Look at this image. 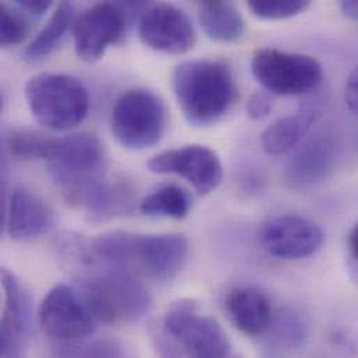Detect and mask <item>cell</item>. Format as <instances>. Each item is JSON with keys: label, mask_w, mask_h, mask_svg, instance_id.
Segmentation results:
<instances>
[{"label": "cell", "mask_w": 358, "mask_h": 358, "mask_svg": "<svg viewBox=\"0 0 358 358\" xmlns=\"http://www.w3.org/2000/svg\"><path fill=\"white\" fill-rule=\"evenodd\" d=\"M92 259L126 269L155 282H171L185 268L189 254L182 234L115 231L88 240Z\"/></svg>", "instance_id": "1"}, {"label": "cell", "mask_w": 358, "mask_h": 358, "mask_svg": "<svg viewBox=\"0 0 358 358\" xmlns=\"http://www.w3.org/2000/svg\"><path fill=\"white\" fill-rule=\"evenodd\" d=\"M74 268L78 271L80 294L96 321L129 324L150 313L151 294L134 273L91 258Z\"/></svg>", "instance_id": "2"}, {"label": "cell", "mask_w": 358, "mask_h": 358, "mask_svg": "<svg viewBox=\"0 0 358 358\" xmlns=\"http://www.w3.org/2000/svg\"><path fill=\"white\" fill-rule=\"evenodd\" d=\"M172 85L185 120L195 127L219 122L237 99L230 66L222 60L195 59L180 63Z\"/></svg>", "instance_id": "3"}, {"label": "cell", "mask_w": 358, "mask_h": 358, "mask_svg": "<svg viewBox=\"0 0 358 358\" xmlns=\"http://www.w3.org/2000/svg\"><path fill=\"white\" fill-rule=\"evenodd\" d=\"M24 92L32 116L46 129L70 130L88 115V90L76 77L42 73L27 83Z\"/></svg>", "instance_id": "4"}, {"label": "cell", "mask_w": 358, "mask_h": 358, "mask_svg": "<svg viewBox=\"0 0 358 358\" xmlns=\"http://www.w3.org/2000/svg\"><path fill=\"white\" fill-rule=\"evenodd\" d=\"M166 108L159 96L148 90H130L122 94L112 110V131L120 145L129 150H147L157 145L166 130Z\"/></svg>", "instance_id": "5"}, {"label": "cell", "mask_w": 358, "mask_h": 358, "mask_svg": "<svg viewBox=\"0 0 358 358\" xmlns=\"http://www.w3.org/2000/svg\"><path fill=\"white\" fill-rule=\"evenodd\" d=\"M254 78L272 95H304L324 80L321 63L308 55L273 48L255 50L251 59Z\"/></svg>", "instance_id": "6"}, {"label": "cell", "mask_w": 358, "mask_h": 358, "mask_svg": "<svg viewBox=\"0 0 358 358\" xmlns=\"http://www.w3.org/2000/svg\"><path fill=\"white\" fill-rule=\"evenodd\" d=\"M166 335L187 358H234L222 325L191 304L172 308L164 321Z\"/></svg>", "instance_id": "7"}, {"label": "cell", "mask_w": 358, "mask_h": 358, "mask_svg": "<svg viewBox=\"0 0 358 358\" xmlns=\"http://www.w3.org/2000/svg\"><path fill=\"white\" fill-rule=\"evenodd\" d=\"M45 162L52 179L66 189L103 175L105 150L99 138L90 133L50 137Z\"/></svg>", "instance_id": "8"}, {"label": "cell", "mask_w": 358, "mask_h": 358, "mask_svg": "<svg viewBox=\"0 0 358 358\" xmlns=\"http://www.w3.org/2000/svg\"><path fill=\"white\" fill-rule=\"evenodd\" d=\"M38 318L42 331L63 343L85 341L96 329L90 307L80 292L69 285H57L45 296Z\"/></svg>", "instance_id": "9"}, {"label": "cell", "mask_w": 358, "mask_h": 358, "mask_svg": "<svg viewBox=\"0 0 358 358\" xmlns=\"http://www.w3.org/2000/svg\"><path fill=\"white\" fill-rule=\"evenodd\" d=\"M127 3H98L83 11L74 22L77 56L88 63L99 60L106 49L119 42L127 28Z\"/></svg>", "instance_id": "10"}, {"label": "cell", "mask_w": 358, "mask_h": 358, "mask_svg": "<svg viewBox=\"0 0 358 358\" xmlns=\"http://www.w3.org/2000/svg\"><path fill=\"white\" fill-rule=\"evenodd\" d=\"M155 175H176L187 180L199 195L216 189L223 179V166L217 154L205 145H185L155 155L148 162Z\"/></svg>", "instance_id": "11"}, {"label": "cell", "mask_w": 358, "mask_h": 358, "mask_svg": "<svg viewBox=\"0 0 358 358\" xmlns=\"http://www.w3.org/2000/svg\"><path fill=\"white\" fill-rule=\"evenodd\" d=\"M325 233L318 223L300 215H279L261 229L265 251L279 259L296 261L314 255L321 250Z\"/></svg>", "instance_id": "12"}, {"label": "cell", "mask_w": 358, "mask_h": 358, "mask_svg": "<svg viewBox=\"0 0 358 358\" xmlns=\"http://www.w3.org/2000/svg\"><path fill=\"white\" fill-rule=\"evenodd\" d=\"M138 34L145 46L166 55H184L196 41L188 15L166 3L145 7L140 18Z\"/></svg>", "instance_id": "13"}, {"label": "cell", "mask_w": 358, "mask_h": 358, "mask_svg": "<svg viewBox=\"0 0 358 358\" xmlns=\"http://www.w3.org/2000/svg\"><path fill=\"white\" fill-rule=\"evenodd\" d=\"M66 201L84 212L92 222H106L127 215L134 208V194L129 184L106 179L103 175L63 189Z\"/></svg>", "instance_id": "14"}, {"label": "cell", "mask_w": 358, "mask_h": 358, "mask_svg": "<svg viewBox=\"0 0 358 358\" xmlns=\"http://www.w3.org/2000/svg\"><path fill=\"white\" fill-rule=\"evenodd\" d=\"M3 310L0 327V358H25L32 329L29 294L13 272L1 269Z\"/></svg>", "instance_id": "15"}, {"label": "cell", "mask_w": 358, "mask_h": 358, "mask_svg": "<svg viewBox=\"0 0 358 358\" xmlns=\"http://www.w3.org/2000/svg\"><path fill=\"white\" fill-rule=\"evenodd\" d=\"M338 158L332 134L318 131L294 152L286 165V180L296 189H307L328 179L335 171Z\"/></svg>", "instance_id": "16"}, {"label": "cell", "mask_w": 358, "mask_h": 358, "mask_svg": "<svg viewBox=\"0 0 358 358\" xmlns=\"http://www.w3.org/2000/svg\"><path fill=\"white\" fill-rule=\"evenodd\" d=\"M55 226L52 208L35 192L15 188L4 210V227L15 241H29L46 234Z\"/></svg>", "instance_id": "17"}, {"label": "cell", "mask_w": 358, "mask_h": 358, "mask_svg": "<svg viewBox=\"0 0 358 358\" xmlns=\"http://www.w3.org/2000/svg\"><path fill=\"white\" fill-rule=\"evenodd\" d=\"M226 311L231 324L245 336L264 335L273 322L271 300L254 287H237L226 299Z\"/></svg>", "instance_id": "18"}, {"label": "cell", "mask_w": 358, "mask_h": 358, "mask_svg": "<svg viewBox=\"0 0 358 358\" xmlns=\"http://www.w3.org/2000/svg\"><path fill=\"white\" fill-rule=\"evenodd\" d=\"M198 18L202 31L212 41L233 43L244 35V20L230 1L198 3Z\"/></svg>", "instance_id": "19"}, {"label": "cell", "mask_w": 358, "mask_h": 358, "mask_svg": "<svg viewBox=\"0 0 358 358\" xmlns=\"http://www.w3.org/2000/svg\"><path fill=\"white\" fill-rule=\"evenodd\" d=\"M315 122V112L303 109L269 126L262 137V148L269 155H282L292 151L310 131Z\"/></svg>", "instance_id": "20"}, {"label": "cell", "mask_w": 358, "mask_h": 358, "mask_svg": "<svg viewBox=\"0 0 358 358\" xmlns=\"http://www.w3.org/2000/svg\"><path fill=\"white\" fill-rule=\"evenodd\" d=\"M74 4L70 1L59 3L46 25L38 32V35L31 41V43L24 50V59L28 62H39L48 57L63 42L70 27H74Z\"/></svg>", "instance_id": "21"}, {"label": "cell", "mask_w": 358, "mask_h": 358, "mask_svg": "<svg viewBox=\"0 0 358 358\" xmlns=\"http://www.w3.org/2000/svg\"><path fill=\"white\" fill-rule=\"evenodd\" d=\"M191 206V196L185 189L176 184H166L147 195L140 203V210L154 217L184 219Z\"/></svg>", "instance_id": "22"}, {"label": "cell", "mask_w": 358, "mask_h": 358, "mask_svg": "<svg viewBox=\"0 0 358 358\" xmlns=\"http://www.w3.org/2000/svg\"><path fill=\"white\" fill-rule=\"evenodd\" d=\"M50 137L35 131H17L8 137L10 154L21 161H45Z\"/></svg>", "instance_id": "23"}, {"label": "cell", "mask_w": 358, "mask_h": 358, "mask_svg": "<svg viewBox=\"0 0 358 358\" xmlns=\"http://www.w3.org/2000/svg\"><path fill=\"white\" fill-rule=\"evenodd\" d=\"M310 4L307 0H251L248 8L264 20H285L301 14Z\"/></svg>", "instance_id": "24"}, {"label": "cell", "mask_w": 358, "mask_h": 358, "mask_svg": "<svg viewBox=\"0 0 358 358\" xmlns=\"http://www.w3.org/2000/svg\"><path fill=\"white\" fill-rule=\"evenodd\" d=\"M18 7H10L6 3L0 6V21H1V35L0 42L3 48H10L20 45L25 41L29 32V25L24 15L20 14Z\"/></svg>", "instance_id": "25"}, {"label": "cell", "mask_w": 358, "mask_h": 358, "mask_svg": "<svg viewBox=\"0 0 358 358\" xmlns=\"http://www.w3.org/2000/svg\"><path fill=\"white\" fill-rule=\"evenodd\" d=\"M306 325L294 313H285L276 322V336L287 346L300 345L306 338Z\"/></svg>", "instance_id": "26"}, {"label": "cell", "mask_w": 358, "mask_h": 358, "mask_svg": "<svg viewBox=\"0 0 358 358\" xmlns=\"http://www.w3.org/2000/svg\"><path fill=\"white\" fill-rule=\"evenodd\" d=\"M74 358H124L122 346L112 339H101L77 352Z\"/></svg>", "instance_id": "27"}, {"label": "cell", "mask_w": 358, "mask_h": 358, "mask_svg": "<svg viewBox=\"0 0 358 358\" xmlns=\"http://www.w3.org/2000/svg\"><path fill=\"white\" fill-rule=\"evenodd\" d=\"M273 109V99L272 94L265 91H258L250 96L245 105L247 115L254 122H261L266 119Z\"/></svg>", "instance_id": "28"}, {"label": "cell", "mask_w": 358, "mask_h": 358, "mask_svg": "<svg viewBox=\"0 0 358 358\" xmlns=\"http://www.w3.org/2000/svg\"><path fill=\"white\" fill-rule=\"evenodd\" d=\"M345 99H346V103L350 108V110L355 112L358 116V64L348 78L346 90H345Z\"/></svg>", "instance_id": "29"}, {"label": "cell", "mask_w": 358, "mask_h": 358, "mask_svg": "<svg viewBox=\"0 0 358 358\" xmlns=\"http://www.w3.org/2000/svg\"><path fill=\"white\" fill-rule=\"evenodd\" d=\"M52 1H43V0H24V1H15V6L21 10L25 11L27 14L32 15H42L45 14L50 7Z\"/></svg>", "instance_id": "30"}, {"label": "cell", "mask_w": 358, "mask_h": 358, "mask_svg": "<svg viewBox=\"0 0 358 358\" xmlns=\"http://www.w3.org/2000/svg\"><path fill=\"white\" fill-rule=\"evenodd\" d=\"M339 8L346 18L358 21V0H343L339 3Z\"/></svg>", "instance_id": "31"}, {"label": "cell", "mask_w": 358, "mask_h": 358, "mask_svg": "<svg viewBox=\"0 0 358 358\" xmlns=\"http://www.w3.org/2000/svg\"><path fill=\"white\" fill-rule=\"evenodd\" d=\"M349 248L350 254L358 264V222L353 226L350 234H349Z\"/></svg>", "instance_id": "32"}]
</instances>
